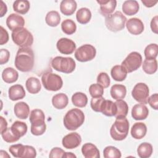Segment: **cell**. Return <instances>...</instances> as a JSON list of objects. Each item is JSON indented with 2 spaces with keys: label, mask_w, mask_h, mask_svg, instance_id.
Instances as JSON below:
<instances>
[{
  "label": "cell",
  "mask_w": 158,
  "mask_h": 158,
  "mask_svg": "<svg viewBox=\"0 0 158 158\" xmlns=\"http://www.w3.org/2000/svg\"><path fill=\"white\" fill-rule=\"evenodd\" d=\"M35 56L30 48H20L17 52L15 57V66L23 72H30L34 66Z\"/></svg>",
  "instance_id": "cell-1"
},
{
  "label": "cell",
  "mask_w": 158,
  "mask_h": 158,
  "mask_svg": "<svg viewBox=\"0 0 158 158\" xmlns=\"http://www.w3.org/2000/svg\"><path fill=\"white\" fill-rule=\"evenodd\" d=\"M30 122L31 123V133L35 136L43 135L46 130L45 115L43 110L36 109L31 110L30 115Z\"/></svg>",
  "instance_id": "cell-2"
},
{
  "label": "cell",
  "mask_w": 158,
  "mask_h": 158,
  "mask_svg": "<svg viewBox=\"0 0 158 158\" xmlns=\"http://www.w3.org/2000/svg\"><path fill=\"white\" fill-rule=\"evenodd\" d=\"M85 121V115L82 110L74 108L69 110L63 120L65 127L69 130H75L82 125Z\"/></svg>",
  "instance_id": "cell-3"
},
{
  "label": "cell",
  "mask_w": 158,
  "mask_h": 158,
  "mask_svg": "<svg viewBox=\"0 0 158 158\" xmlns=\"http://www.w3.org/2000/svg\"><path fill=\"white\" fill-rule=\"evenodd\" d=\"M129 131V122L126 117H117L110 130L111 137L116 141L126 138Z\"/></svg>",
  "instance_id": "cell-4"
},
{
  "label": "cell",
  "mask_w": 158,
  "mask_h": 158,
  "mask_svg": "<svg viewBox=\"0 0 158 158\" xmlns=\"http://www.w3.org/2000/svg\"><path fill=\"white\" fill-rule=\"evenodd\" d=\"M13 42L20 48H30L33 43V36L27 28L22 27L12 32Z\"/></svg>",
  "instance_id": "cell-5"
},
{
  "label": "cell",
  "mask_w": 158,
  "mask_h": 158,
  "mask_svg": "<svg viewBox=\"0 0 158 158\" xmlns=\"http://www.w3.org/2000/svg\"><path fill=\"white\" fill-rule=\"evenodd\" d=\"M127 22L126 17L120 12L116 11L105 19V25L107 29L111 31L116 32L123 30L125 28Z\"/></svg>",
  "instance_id": "cell-6"
},
{
  "label": "cell",
  "mask_w": 158,
  "mask_h": 158,
  "mask_svg": "<svg viewBox=\"0 0 158 158\" xmlns=\"http://www.w3.org/2000/svg\"><path fill=\"white\" fill-rule=\"evenodd\" d=\"M51 65L53 69L58 72L70 73L74 71L76 64L72 57L57 56L52 60Z\"/></svg>",
  "instance_id": "cell-7"
},
{
  "label": "cell",
  "mask_w": 158,
  "mask_h": 158,
  "mask_svg": "<svg viewBox=\"0 0 158 158\" xmlns=\"http://www.w3.org/2000/svg\"><path fill=\"white\" fill-rule=\"evenodd\" d=\"M41 81L44 88L48 91H58L63 85V81L60 76L51 72H44L42 75Z\"/></svg>",
  "instance_id": "cell-8"
},
{
  "label": "cell",
  "mask_w": 158,
  "mask_h": 158,
  "mask_svg": "<svg viewBox=\"0 0 158 158\" xmlns=\"http://www.w3.org/2000/svg\"><path fill=\"white\" fill-rule=\"evenodd\" d=\"M142 64L141 55L136 51L130 52L122 62V66L127 73H131L138 69Z\"/></svg>",
  "instance_id": "cell-9"
},
{
  "label": "cell",
  "mask_w": 158,
  "mask_h": 158,
  "mask_svg": "<svg viewBox=\"0 0 158 158\" xmlns=\"http://www.w3.org/2000/svg\"><path fill=\"white\" fill-rule=\"evenodd\" d=\"M96 54V48L88 44H84L76 49L75 52V57L81 62H88L93 59Z\"/></svg>",
  "instance_id": "cell-10"
},
{
  "label": "cell",
  "mask_w": 158,
  "mask_h": 158,
  "mask_svg": "<svg viewBox=\"0 0 158 158\" xmlns=\"http://www.w3.org/2000/svg\"><path fill=\"white\" fill-rule=\"evenodd\" d=\"M149 94V88L148 85L144 83H138L136 84L131 91V95L133 99L143 104L148 102L147 101Z\"/></svg>",
  "instance_id": "cell-11"
},
{
  "label": "cell",
  "mask_w": 158,
  "mask_h": 158,
  "mask_svg": "<svg viewBox=\"0 0 158 158\" xmlns=\"http://www.w3.org/2000/svg\"><path fill=\"white\" fill-rule=\"evenodd\" d=\"M58 51L64 54H71L76 49V44L73 41L67 38L59 39L56 44Z\"/></svg>",
  "instance_id": "cell-12"
},
{
  "label": "cell",
  "mask_w": 158,
  "mask_h": 158,
  "mask_svg": "<svg viewBox=\"0 0 158 158\" xmlns=\"http://www.w3.org/2000/svg\"><path fill=\"white\" fill-rule=\"evenodd\" d=\"M81 142V136L77 132H72L65 135L62 140V146L69 149L77 148Z\"/></svg>",
  "instance_id": "cell-13"
},
{
  "label": "cell",
  "mask_w": 158,
  "mask_h": 158,
  "mask_svg": "<svg viewBox=\"0 0 158 158\" xmlns=\"http://www.w3.org/2000/svg\"><path fill=\"white\" fill-rule=\"evenodd\" d=\"M126 27L128 31L134 35H138L144 31L143 23L139 19L136 17L128 19L127 21Z\"/></svg>",
  "instance_id": "cell-14"
},
{
  "label": "cell",
  "mask_w": 158,
  "mask_h": 158,
  "mask_svg": "<svg viewBox=\"0 0 158 158\" xmlns=\"http://www.w3.org/2000/svg\"><path fill=\"white\" fill-rule=\"evenodd\" d=\"M6 25L7 27L13 31L16 29L23 27L25 25V20L20 15L11 14L6 19Z\"/></svg>",
  "instance_id": "cell-15"
},
{
  "label": "cell",
  "mask_w": 158,
  "mask_h": 158,
  "mask_svg": "<svg viewBox=\"0 0 158 158\" xmlns=\"http://www.w3.org/2000/svg\"><path fill=\"white\" fill-rule=\"evenodd\" d=\"M96 1L100 4L99 12L105 17L112 14L117 6L115 0H97Z\"/></svg>",
  "instance_id": "cell-16"
},
{
  "label": "cell",
  "mask_w": 158,
  "mask_h": 158,
  "mask_svg": "<svg viewBox=\"0 0 158 158\" xmlns=\"http://www.w3.org/2000/svg\"><path fill=\"white\" fill-rule=\"evenodd\" d=\"M149 114L148 107L143 104H135L131 109V116L136 120H144Z\"/></svg>",
  "instance_id": "cell-17"
},
{
  "label": "cell",
  "mask_w": 158,
  "mask_h": 158,
  "mask_svg": "<svg viewBox=\"0 0 158 158\" xmlns=\"http://www.w3.org/2000/svg\"><path fill=\"white\" fill-rule=\"evenodd\" d=\"M81 152L85 158H99L100 157L99 151L93 144L87 143L84 144L81 148Z\"/></svg>",
  "instance_id": "cell-18"
},
{
  "label": "cell",
  "mask_w": 158,
  "mask_h": 158,
  "mask_svg": "<svg viewBox=\"0 0 158 158\" xmlns=\"http://www.w3.org/2000/svg\"><path fill=\"white\" fill-rule=\"evenodd\" d=\"M9 98L12 101H17L23 99L25 96V91L23 86L15 85L11 86L8 91Z\"/></svg>",
  "instance_id": "cell-19"
},
{
  "label": "cell",
  "mask_w": 158,
  "mask_h": 158,
  "mask_svg": "<svg viewBox=\"0 0 158 158\" xmlns=\"http://www.w3.org/2000/svg\"><path fill=\"white\" fill-rule=\"evenodd\" d=\"M14 111L17 117L20 119H26L29 115L30 108L26 102H19L15 104Z\"/></svg>",
  "instance_id": "cell-20"
},
{
  "label": "cell",
  "mask_w": 158,
  "mask_h": 158,
  "mask_svg": "<svg viewBox=\"0 0 158 158\" xmlns=\"http://www.w3.org/2000/svg\"><path fill=\"white\" fill-rule=\"evenodd\" d=\"M147 132L146 125L142 122L135 123L131 128V136L136 139H142Z\"/></svg>",
  "instance_id": "cell-21"
},
{
  "label": "cell",
  "mask_w": 158,
  "mask_h": 158,
  "mask_svg": "<svg viewBox=\"0 0 158 158\" xmlns=\"http://www.w3.org/2000/svg\"><path fill=\"white\" fill-rule=\"evenodd\" d=\"M36 156V151L35 149L28 145H23L20 144L17 157L19 158H35Z\"/></svg>",
  "instance_id": "cell-22"
},
{
  "label": "cell",
  "mask_w": 158,
  "mask_h": 158,
  "mask_svg": "<svg viewBox=\"0 0 158 158\" xmlns=\"http://www.w3.org/2000/svg\"><path fill=\"white\" fill-rule=\"evenodd\" d=\"M77 4L74 0H63L60 4V12L65 15H72L77 9Z\"/></svg>",
  "instance_id": "cell-23"
},
{
  "label": "cell",
  "mask_w": 158,
  "mask_h": 158,
  "mask_svg": "<svg viewBox=\"0 0 158 158\" xmlns=\"http://www.w3.org/2000/svg\"><path fill=\"white\" fill-rule=\"evenodd\" d=\"M139 4L135 0L125 1L122 4V10L125 15H133L139 10Z\"/></svg>",
  "instance_id": "cell-24"
},
{
  "label": "cell",
  "mask_w": 158,
  "mask_h": 158,
  "mask_svg": "<svg viewBox=\"0 0 158 158\" xmlns=\"http://www.w3.org/2000/svg\"><path fill=\"white\" fill-rule=\"evenodd\" d=\"M69 103V98L64 93H58L54 95L52 98V106L57 109L65 108Z\"/></svg>",
  "instance_id": "cell-25"
},
{
  "label": "cell",
  "mask_w": 158,
  "mask_h": 158,
  "mask_svg": "<svg viewBox=\"0 0 158 158\" xmlns=\"http://www.w3.org/2000/svg\"><path fill=\"white\" fill-rule=\"evenodd\" d=\"M25 86L27 91L31 94H36L41 90V85L38 78L31 77L28 78L25 83Z\"/></svg>",
  "instance_id": "cell-26"
},
{
  "label": "cell",
  "mask_w": 158,
  "mask_h": 158,
  "mask_svg": "<svg viewBox=\"0 0 158 158\" xmlns=\"http://www.w3.org/2000/svg\"><path fill=\"white\" fill-rule=\"evenodd\" d=\"M112 98L115 100L123 99L127 94V89L123 85L115 84L112 86L110 91Z\"/></svg>",
  "instance_id": "cell-27"
},
{
  "label": "cell",
  "mask_w": 158,
  "mask_h": 158,
  "mask_svg": "<svg viewBox=\"0 0 158 158\" xmlns=\"http://www.w3.org/2000/svg\"><path fill=\"white\" fill-rule=\"evenodd\" d=\"M19 77V73L12 67L6 68L2 73V78L7 83H12L16 81Z\"/></svg>",
  "instance_id": "cell-28"
},
{
  "label": "cell",
  "mask_w": 158,
  "mask_h": 158,
  "mask_svg": "<svg viewBox=\"0 0 158 158\" xmlns=\"http://www.w3.org/2000/svg\"><path fill=\"white\" fill-rule=\"evenodd\" d=\"M110 74L114 80L117 81H122L126 78L127 72L123 66L116 65L112 68Z\"/></svg>",
  "instance_id": "cell-29"
},
{
  "label": "cell",
  "mask_w": 158,
  "mask_h": 158,
  "mask_svg": "<svg viewBox=\"0 0 158 158\" xmlns=\"http://www.w3.org/2000/svg\"><path fill=\"white\" fill-rule=\"evenodd\" d=\"M27 125L25 122L20 121H15L12 125L10 129L13 133L20 139L22 136H24L27 131Z\"/></svg>",
  "instance_id": "cell-30"
},
{
  "label": "cell",
  "mask_w": 158,
  "mask_h": 158,
  "mask_svg": "<svg viewBox=\"0 0 158 158\" xmlns=\"http://www.w3.org/2000/svg\"><path fill=\"white\" fill-rule=\"evenodd\" d=\"M116 112L117 109L115 102H113L110 100L105 99L102 103L101 112L106 116L112 117L115 116Z\"/></svg>",
  "instance_id": "cell-31"
},
{
  "label": "cell",
  "mask_w": 158,
  "mask_h": 158,
  "mask_svg": "<svg viewBox=\"0 0 158 158\" xmlns=\"http://www.w3.org/2000/svg\"><path fill=\"white\" fill-rule=\"evenodd\" d=\"M77 21L81 24H86L88 23L91 18V12L88 8H80L76 14Z\"/></svg>",
  "instance_id": "cell-32"
},
{
  "label": "cell",
  "mask_w": 158,
  "mask_h": 158,
  "mask_svg": "<svg viewBox=\"0 0 158 158\" xmlns=\"http://www.w3.org/2000/svg\"><path fill=\"white\" fill-rule=\"evenodd\" d=\"M153 152L152 146L147 142L140 144L137 149V153L141 158H148L149 157Z\"/></svg>",
  "instance_id": "cell-33"
},
{
  "label": "cell",
  "mask_w": 158,
  "mask_h": 158,
  "mask_svg": "<svg viewBox=\"0 0 158 158\" xmlns=\"http://www.w3.org/2000/svg\"><path fill=\"white\" fill-rule=\"evenodd\" d=\"M30 7V2L27 0H17L13 3L14 10L20 14H25Z\"/></svg>",
  "instance_id": "cell-34"
},
{
  "label": "cell",
  "mask_w": 158,
  "mask_h": 158,
  "mask_svg": "<svg viewBox=\"0 0 158 158\" xmlns=\"http://www.w3.org/2000/svg\"><path fill=\"white\" fill-rule=\"evenodd\" d=\"M72 102L78 107H84L88 103V98L83 93L77 92L72 95Z\"/></svg>",
  "instance_id": "cell-35"
},
{
  "label": "cell",
  "mask_w": 158,
  "mask_h": 158,
  "mask_svg": "<svg viewBox=\"0 0 158 158\" xmlns=\"http://www.w3.org/2000/svg\"><path fill=\"white\" fill-rule=\"evenodd\" d=\"M46 23L50 27H56L60 22V16L58 12L51 10L48 12L45 17Z\"/></svg>",
  "instance_id": "cell-36"
},
{
  "label": "cell",
  "mask_w": 158,
  "mask_h": 158,
  "mask_svg": "<svg viewBox=\"0 0 158 158\" xmlns=\"http://www.w3.org/2000/svg\"><path fill=\"white\" fill-rule=\"evenodd\" d=\"M115 104L116 105L117 109V112L115 117L116 118L126 117L128 112V106L127 103L122 99H118L115 102Z\"/></svg>",
  "instance_id": "cell-37"
},
{
  "label": "cell",
  "mask_w": 158,
  "mask_h": 158,
  "mask_svg": "<svg viewBox=\"0 0 158 158\" xmlns=\"http://www.w3.org/2000/svg\"><path fill=\"white\" fill-rule=\"evenodd\" d=\"M143 70L145 73L151 75L157 69V62L156 59H146L143 64Z\"/></svg>",
  "instance_id": "cell-38"
},
{
  "label": "cell",
  "mask_w": 158,
  "mask_h": 158,
  "mask_svg": "<svg viewBox=\"0 0 158 158\" xmlns=\"http://www.w3.org/2000/svg\"><path fill=\"white\" fill-rule=\"evenodd\" d=\"M61 28L62 31L67 35L73 34L77 30L75 23L71 19H65L61 23Z\"/></svg>",
  "instance_id": "cell-39"
},
{
  "label": "cell",
  "mask_w": 158,
  "mask_h": 158,
  "mask_svg": "<svg viewBox=\"0 0 158 158\" xmlns=\"http://www.w3.org/2000/svg\"><path fill=\"white\" fill-rule=\"evenodd\" d=\"M103 155L105 158H120L122 156L120 151L112 146L106 147L103 151Z\"/></svg>",
  "instance_id": "cell-40"
},
{
  "label": "cell",
  "mask_w": 158,
  "mask_h": 158,
  "mask_svg": "<svg viewBox=\"0 0 158 158\" xmlns=\"http://www.w3.org/2000/svg\"><path fill=\"white\" fill-rule=\"evenodd\" d=\"M158 53V46L157 44L152 43L148 45L144 51L146 59H156Z\"/></svg>",
  "instance_id": "cell-41"
},
{
  "label": "cell",
  "mask_w": 158,
  "mask_h": 158,
  "mask_svg": "<svg viewBox=\"0 0 158 158\" xmlns=\"http://www.w3.org/2000/svg\"><path fill=\"white\" fill-rule=\"evenodd\" d=\"M89 93L92 98L100 97L104 94V88L98 83H94L90 85Z\"/></svg>",
  "instance_id": "cell-42"
},
{
  "label": "cell",
  "mask_w": 158,
  "mask_h": 158,
  "mask_svg": "<svg viewBox=\"0 0 158 158\" xmlns=\"http://www.w3.org/2000/svg\"><path fill=\"white\" fill-rule=\"evenodd\" d=\"M1 134L3 139L7 143H15L19 139L13 133L10 129V127L7 128V129L4 130L3 132H2Z\"/></svg>",
  "instance_id": "cell-43"
},
{
  "label": "cell",
  "mask_w": 158,
  "mask_h": 158,
  "mask_svg": "<svg viewBox=\"0 0 158 158\" xmlns=\"http://www.w3.org/2000/svg\"><path fill=\"white\" fill-rule=\"evenodd\" d=\"M104 100H105V99L102 96L93 98L90 102L91 107L92 108V109L94 111L98 112H101L102 103Z\"/></svg>",
  "instance_id": "cell-44"
},
{
  "label": "cell",
  "mask_w": 158,
  "mask_h": 158,
  "mask_svg": "<svg viewBox=\"0 0 158 158\" xmlns=\"http://www.w3.org/2000/svg\"><path fill=\"white\" fill-rule=\"evenodd\" d=\"M97 82L104 88H108L110 85V80L108 74L106 72H101L97 77Z\"/></svg>",
  "instance_id": "cell-45"
},
{
  "label": "cell",
  "mask_w": 158,
  "mask_h": 158,
  "mask_svg": "<svg viewBox=\"0 0 158 158\" xmlns=\"http://www.w3.org/2000/svg\"><path fill=\"white\" fill-rule=\"evenodd\" d=\"M65 151L60 148H52L49 153V157L51 158H60V157H63L64 155L65 154Z\"/></svg>",
  "instance_id": "cell-46"
},
{
  "label": "cell",
  "mask_w": 158,
  "mask_h": 158,
  "mask_svg": "<svg viewBox=\"0 0 158 158\" xmlns=\"http://www.w3.org/2000/svg\"><path fill=\"white\" fill-rule=\"evenodd\" d=\"M147 102L149 103L150 106L155 110L158 109V94L155 93L152 94L150 97H148Z\"/></svg>",
  "instance_id": "cell-47"
},
{
  "label": "cell",
  "mask_w": 158,
  "mask_h": 158,
  "mask_svg": "<svg viewBox=\"0 0 158 158\" xmlns=\"http://www.w3.org/2000/svg\"><path fill=\"white\" fill-rule=\"evenodd\" d=\"M0 64L1 65L4 64L9 61L10 57V52L6 49H1L0 51Z\"/></svg>",
  "instance_id": "cell-48"
},
{
  "label": "cell",
  "mask_w": 158,
  "mask_h": 158,
  "mask_svg": "<svg viewBox=\"0 0 158 158\" xmlns=\"http://www.w3.org/2000/svg\"><path fill=\"white\" fill-rule=\"evenodd\" d=\"M9 40V34L6 29L1 26V35H0V44L3 45L6 44Z\"/></svg>",
  "instance_id": "cell-49"
},
{
  "label": "cell",
  "mask_w": 158,
  "mask_h": 158,
  "mask_svg": "<svg viewBox=\"0 0 158 158\" xmlns=\"http://www.w3.org/2000/svg\"><path fill=\"white\" fill-rule=\"evenodd\" d=\"M157 21H158V16H154L151 21V30L156 34L158 33V28H157Z\"/></svg>",
  "instance_id": "cell-50"
},
{
  "label": "cell",
  "mask_w": 158,
  "mask_h": 158,
  "mask_svg": "<svg viewBox=\"0 0 158 158\" xmlns=\"http://www.w3.org/2000/svg\"><path fill=\"white\" fill-rule=\"evenodd\" d=\"M141 2L147 7H151L157 3V0H141Z\"/></svg>",
  "instance_id": "cell-51"
},
{
  "label": "cell",
  "mask_w": 158,
  "mask_h": 158,
  "mask_svg": "<svg viewBox=\"0 0 158 158\" xmlns=\"http://www.w3.org/2000/svg\"><path fill=\"white\" fill-rule=\"evenodd\" d=\"M0 2H1V4H0V10H0V17H2L6 14L7 10V8L6 4L2 1H1Z\"/></svg>",
  "instance_id": "cell-52"
},
{
  "label": "cell",
  "mask_w": 158,
  "mask_h": 158,
  "mask_svg": "<svg viewBox=\"0 0 158 158\" xmlns=\"http://www.w3.org/2000/svg\"><path fill=\"white\" fill-rule=\"evenodd\" d=\"M1 133L7 129V122L6 120L2 116H1Z\"/></svg>",
  "instance_id": "cell-53"
},
{
  "label": "cell",
  "mask_w": 158,
  "mask_h": 158,
  "mask_svg": "<svg viewBox=\"0 0 158 158\" xmlns=\"http://www.w3.org/2000/svg\"><path fill=\"white\" fill-rule=\"evenodd\" d=\"M77 156L75 155V154H73V153H72V152H65V154L64 155V157H66V158H70V157H76Z\"/></svg>",
  "instance_id": "cell-54"
},
{
  "label": "cell",
  "mask_w": 158,
  "mask_h": 158,
  "mask_svg": "<svg viewBox=\"0 0 158 158\" xmlns=\"http://www.w3.org/2000/svg\"><path fill=\"white\" fill-rule=\"evenodd\" d=\"M0 153H4V151H3V150H1V151H0ZM2 157H10V156L7 153V152H5V154H4V156Z\"/></svg>",
  "instance_id": "cell-55"
}]
</instances>
